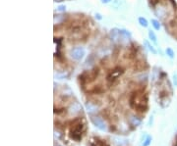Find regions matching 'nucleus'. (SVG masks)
Returning a JSON list of instances; mask_svg holds the SVG:
<instances>
[{
  "mask_svg": "<svg viewBox=\"0 0 177 146\" xmlns=\"http://www.w3.org/2000/svg\"><path fill=\"white\" fill-rule=\"evenodd\" d=\"M151 137L150 135H148L146 140L144 141V143H143V146H149L151 144Z\"/></svg>",
  "mask_w": 177,
  "mask_h": 146,
  "instance_id": "nucleus-17",
  "label": "nucleus"
},
{
  "mask_svg": "<svg viewBox=\"0 0 177 146\" xmlns=\"http://www.w3.org/2000/svg\"><path fill=\"white\" fill-rule=\"evenodd\" d=\"M130 106L134 110L145 112L148 109V95L145 91L137 90L130 97Z\"/></svg>",
  "mask_w": 177,
  "mask_h": 146,
  "instance_id": "nucleus-1",
  "label": "nucleus"
},
{
  "mask_svg": "<svg viewBox=\"0 0 177 146\" xmlns=\"http://www.w3.org/2000/svg\"><path fill=\"white\" fill-rule=\"evenodd\" d=\"M98 75H99V69L91 70L88 72H85L82 76H80V81H82L84 82H91L98 77Z\"/></svg>",
  "mask_w": 177,
  "mask_h": 146,
  "instance_id": "nucleus-3",
  "label": "nucleus"
},
{
  "mask_svg": "<svg viewBox=\"0 0 177 146\" xmlns=\"http://www.w3.org/2000/svg\"><path fill=\"white\" fill-rule=\"evenodd\" d=\"M91 122L92 123V124H94L95 128H98L99 131H107L106 124H105L104 121L102 118H99V117H92Z\"/></svg>",
  "mask_w": 177,
  "mask_h": 146,
  "instance_id": "nucleus-5",
  "label": "nucleus"
},
{
  "mask_svg": "<svg viewBox=\"0 0 177 146\" xmlns=\"http://www.w3.org/2000/svg\"><path fill=\"white\" fill-rule=\"evenodd\" d=\"M86 109L90 114L95 113V112L98 111V109H99V105L96 103H94L92 101H88L86 103Z\"/></svg>",
  "mask_w": 177,
  "mask_h": 146,
  "instance_id": "nucleus-9",
  "label": "nucleus"
},
{
  "mask_svg": "<svg viewBox=\"0 0 177 146\" xmlns=\"http://www.w3.org/2000/svg\"><path fill=\"white\" fill-rule=\"evenodd\" d=\"M124 73V71L120 67H118V68H115L114 70H112L110 73L108 74L107 76V81L111 82V81H114L116 78H118L122 74Z\"/></svg>",
  "mask_w": 177,
  "mask_h": 146,
  "instance_id": "nucleus-6",
  "label": "nucleus"
},
{
  "mask_svg": "<svg viewBox=\"0 0 177 146\" xmlns=\"http://www.w3.org/2000/svg\"><path fill=\"white\" fill-rule=\"evenodd\" d=\"M119 36H120V30H118V28H112L110 32H109V37L113 41H117L119 39Z\"/></svg>",
  "mask_w": 177,
  "mask_h": 146,
  "instance_id": "nucleus-10",
  "label": "nucleus"
},
{
  "mask_svg": "<svg viewBox=\"0 0 177 146\" xmlns=\"http://www.w3.org/2000/svg\"><path fill=\"white\" fill-rule=\"evenodd\" d=\"M138 22L142 27H144V28H147L148 26H149V23H148L147 19L144 18V17H140V18L138 19Z\"/></svg>",
  "mask_w": 177,
  "mask_h": 146,
  "instance_id": "nucleus-13",
  "label": "nucleus"
},
{
  "mask_svg": "<svg viewBox=\"0 0 177 146\" xmlns=\"http://www.w3.org/2000/svg\"><path fill=\"white\" fill-rule=\"evenodd\" d=\"M173 78H174V82H175V85H177V76H176V75L173 77Z\"/></svg>",
  "mask_w": 177,
  "mask_h": 146,
  "instance_id": "nucleus-21",
  "label": "nucleus"
},
{
  "mask_svg": "<svg viewBox=\"0 0 177 146\" xmlns=\"http://www.w3.org/2000/svg\"><path fill=\"white\" fill-rule=\"evenodd\" d=\"M165 52H166V55H167L168 57L171 58V59H173L174 56H175V53H174V51H173V49L170 48V47H167V48L165 49Z\"/></svg>",
  "mask_w": 177,
  "mask_h": 146,
  "instance_id": "nucleus-15",
  "label": "nucleus"
},
{
  "mask_svg": "<svg viewBox=\"0 0 177 146\" xmlns=\"http://www.w3.org/2000/svg\"><path fill=\"white\" fill-rule=\"evenodd\" d=\"M87 130V124L85 120L81 118H77L73 121L70 128V136L71 138L76 141H81L83 135L85 134Z\"/></svg>",
  "mask_w": 177,
  "mask_h": 146,
  "instance_id": "nucleus-2",
  "label": "nucleus"
},
{
  "mask_svg": "<svg viewBox=\"0 0 177 146\" xmlns=\"http://www.w3.org/2000/svg\"><path fill=\"white\" fill-rule=\"evenodd\" d=\"M154 13L158 17H161V18H164V17L167 16V9L162 5H158L157 8H154Z\"/></svg>",
  "mask_w": 177,
  "mask_h": 146,
  "instance_id": "nucleus-8",
  "label": "nucleus"
},
{
  "mask_svg": "<svg viewBox=\"0 0 177 146\" xmlns=\"http://www.w3.org/2000/svg\"><path fill=\"white\" fill-rule=\"evenodd\" d=\"M145 44H146V46L148 47V49H149L150 51H151V53H153V54H157V53H158V51L155 50V48L149 42V41H147V40H146V41H145Z\"/></svg>",
  "mask_w": 177,
  "mask_h": 146,
  "instance_id": "nucleus-14",
  "label": "nucleus"
},
{
  "mask_svg": "<svg viewBox=\"0 0 177 146\" xmlns=\"http://www.w3.org/2000/svg\"><path fill=\"white\" fill-rule=\"evenodd\" d=\"M99 146H109L106 142H103V141H100L99 142Z\"/></svg>",
  "mask_w": 177,
  "mask_h": 146,
  "instance_id": "nucleus-19",
  "label": "nucleus"
},
{
  "mask_svg": "<svg viewBox=\"0 0 177 146\" xmlns=\"http://www.w3.org/2000/svg\"><path fill=\"white\" fill-rule=\"evenodd\" d=\"M55 146H60V145H55Z\"/></svg>",
  "mask_w": 177,
  "mask_h": 146,
  "instance_id": "nucleus-25",
  "label": "nucleus"
},
{
  "mask_svg": "<svg viewBox=\"0 0 177 146\" xmlns=\"http://www.w3.org/2000/svg\"><path fill=\"white\" fill-rule=\"evenodd\" d=\"M151 25H153V27L154 28L155 31H159V30H161V23H159V21L155 20V19H153V20H151Z\"/></svg>",
  "mask_w": 177,
  "mask_h": 146,
  "instance_id": "nucleus-12",
  "label": "nucleus"
},
{
  "mask_svg": "<svg viewBox=\"0 0 177 146\" xmlns=\"http://www.w3.org/2000/svg\"><path fill=\"white\" fill-rule=\"evenodd\" d=\"M149 38L151 39V41H153L154 43H155V44L158 43V37H157V35H155L154 32H153L151 30L149 31Z\"/></svg>",
  "mask_w": 177,
  "mask_h": 146,
  "instance_id": "nucleus-11",
  "label": "nucleus"
},
{
  "mask_svg": "<svg viewBox=\"0 0 177 146\" xmlns=\"http://www.w3.org/2000/svg\"><path fill=\"white\" fill-rule=\"evenodd\" d=\"M111 1V0H102V3H104V4H106V3H109V2H110Z\"/></svg>",
  "mask_w": 177,
  "mask_h": 146,
  "instance_id": "nucleus-20",
  "label": "nucleus"
},
{
  "mask_svg": "<svg viewBox=\"0 0 177 146\" xmlns=\"http://www.w3.org/2000/svg\"><path fill=\"white\" fill-rule=\"evenodd\" d=\"M131 123H132V124L133 126H139V124H141V120L139 119V118H137V117H132L131 118Z\"/></svg>",
  "mask_w": 177,
  "mask_h": 146,
  "instance_id": "nucleus-16",
  "label": "nucleus"
},
{
  "mask_svg": "<svg viewBox=\"0 0 177 146\" xmlns=\"http://www.w3.org/2000/svg\"><path fill=\"white\" fill-rule=\"evenodd\" d=\"M171 1L174 3V6H177V0H171Z\"/></svg>",
  "mask_w": 177,
  "mask_h": 146,
  "instance_id": "nucleus-23",
  "label": "nucleus"
},
{
  "mask_svg": "<svg viewBox=\"0 0 177 146\" xmlns=\"http://www.w3.org/2000/svg\"><path fill=\"white\" fill-rule=\"evenodd\" d=\"M56 2H60V1H63V0H55Z\"/></svg>",
  "mask_w": 177,
  "mask_h": 146,
  "instance_id": "nucleus-24",
  "label": "nucleus"
},
{
  "mask_svg": "<svg viewBox=\"0 0 177 146\" xmlns=\"http://www.w3.org/2000/svg\"><path fill=\"white\" fill-rule=\"evenodd\" d=\"M80 112H82L81 104L78 102H74L73 104H71V106L69 107V113L71 115H77Z\"/></svg>",
  "mask_w": 177,
  "mask_h": 146,
  "instance_id": "nucleus-7",
  "label": "nucleus"
},
{
  "mask_svg": "<svg viewBox=\"0 0 177 146\" xmlns=\"http://www.w3.org/2000/svg\"><path fill=\"white\" fill-rule=\"evenodd\" d=\"M85 49L82 47H75L73 49H71L70 51V56L73 60L76 61H81L84 56H85Z\"/></svg>",
  "mask_w": 177,
  "mask_h": 146,
  "instance_id": "nucleus-4",
  "label": "nucleus"
},
{
  "mask_svg": "<svg viewBox=\"0 0 177 146\" xmlns=\"http://www.w3.org/2000/svg\"><path fill=\"white\" fill-rule=\"evenodd\" d=\"M95 18H98L99 20H100V19H102V17H100L99 14H96V15H95Z\"/></svg>",
  "mask_w": 177,
  "mask_h": 146,
  "instance_id": "nucleus-22",
  "label": "nucleus"
},
{
  "mask_svg": "<svg viewBox=\"0 0 177 146\" xmlns=\"http://www.w3.org/2000/svg\"><path fill=\"white\" fill-rule=\"evenodd\" d=\"M65 10H66V6H64V5L59 6L58 9H57V11H59V12H63V11H65Z\"/></svg>",
  "mask_w": 177,
  "mask_h": 146,
  "instance_id": "nucleus-18",
  "label": "nucleus"
}]
</instances>
